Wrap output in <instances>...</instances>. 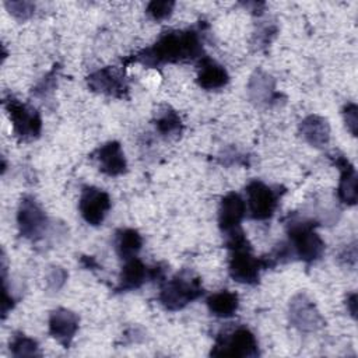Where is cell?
Instances as JSON below:
<instances>
[{
    "label": "cell",
    "instance_id": "cell-1",
    "mask_svg": "<svg viewBox=\"0 0 358 358\" xmlns=\"http://www.w3.org/2000/svg\"><path fill=\"white\" fill-rule=\"evenodd\" d=\"M203 56L200 31L189 28L164 32L154 45L140 50L134 57H131V60L148 67H157L165 63L190 62L201 59Z\"/></svg>",
    "mask_w": 358,
    "mask_h": 358
},
{
    "label": "cell",
    "instance_id": "cell-2",
    "mask_svg": "<svg viewBox=\"0 0 358 358\" xmlns=\"http://www.w3.org/2000/svg\"><path fill=\"white\" fill-rule=\"evenodd\" d=\"M317 221L313 218L294 217L287 222V234L295 257L310 264L324 252V242L315 231Z\"/></svg>",
    "mask_w": 358,
    "mask_h": 358
},
{
    "label": "cell",
    "instance_id": "cell-3",
    "mask_svg": "<svg viewBox=\"0 0 358 358\" xmlns=\"http://www.w3.org/2000/svg\"><path fill=\"white\" fill-rule=\"evenodd\" d=\"M203 294L200 278L189 270H182L162 285L158 299L165 309L179 310Z\"/></svg>",
    "mask_w": 358,
    "mask_h": 358
},
{
    "label": "cell",
    "instance_id": "cell-4",
    "mask_svg": "<svg viewBox=\"0 0 358 358\" xmlns=\"http://www.w3.org/2000/svg\"><path fill=\"white\" fill-rule=\"evenodd\" d=\"M211 357L232 358H256L259 355V344L255 334L245 326L231 333L220 334L210 352Z\"/></svg>",
    "mask_w": 358,
    "mask_h": 358
},
{
    "label": "cell",
    "instance_id": "cell-5",
    "mask_svg": "<svg viewBox=\"0 0 358 358\" xmlns=\"http://www.w3.org/2000/svg\"><path fill=\"white\" fill-rule=\"evenodd\" d=\"M4 106L11 120L13 130L21 141H31L39 137L42 131V119L34 106L13 96L4 99Z\"/></svg>",
    "mask_w": 358,
    "mask_h": 358
},
{
    "label": "cell",
    "instance_id": "cell-6",
    "mask_svg": "<svg viewBox=\"0 0 358 358\" xmlns=\"http://www.w3.org/2000/svg\"><path fill=\"white\" fill-rule=\"evenodd\" d=\"M17 224L20 235L29 241L36 242L45 235L49 221L45 210L34 196L27 194L21 199L17 213Z\"/></svg>",
    "mask_w": 358,
    "mask_h": 358
},
{
    "label": "cell",
    "instance_id": "cell-7",
    "mask_svg": "<svg viewBox=\"0 0 358 358\" xmlns=\"http://www.w3.org/2000/svg\"><path fill=\"white\" fill-rule=\"evenodd\" d=\"M246 196L250 218L263 221L274 214L281 193L262 180H252L246 186Z\"/></svg>",
    "mask_w": 358,
    "mask_h": 358
},
{
    "label": "cell",
    "instance_id": "cell-8",
    "mask_svg": "<svg viewBox=\"0 0 358 358\" xmlns=\"http://www.w3.org/2000/svg\"><path fill=\"white\" fill-rule=\"evenodd\" d=\"M262 259H257L252 253V246H242L231 249L228 271L232 280L241 284L255 285L259 282L260 270H263Z\"/></svg>",
    "mask_w": 358,
    "mask_h": 358
},
{
    "label": "cell",
    "instance_id": "cell-9",
    "mask_svg": "<svg viewBox=\"0 0 358 358\" xmlns=\"http://www.w3.org/2000/svg\"><path fill=\"white\" fill-rule=\"evenodd\" d=\"M289 323L303 333H313L323 327L324 319L317 310L315 302L306 294H296L289 301Z\"/></svg>",
    "mask_w": 358,
    "mask_h": 358
},
{
    "label": "cell",
    "instance_id": "cell-10",
    "mask_svg": "<svg viewBox=\"0 0 358 358\" xmlns=\"http://www.w3.org/2000/svg\"><path fill=\"white\" fill-rule=\"evenodd\" d=\"M80 214L84 221L90 225H101L110 210V197L109 194L95 186H83L80 201H78Z\"/></svg>",
    "mask_w": 358,
    "mask_h": 358
},
{
    "label": "cell",
    "instance_id": "cell-11",
    "mask_svg": "<svg viewBox=\"0 0 358 358\" xmlns=\"http://www.w3.org/2000/svg\"><path fill=\"white\" fill-rule=\"evenodd\" d=\"M87 83L94 92L116 98H123L129 90L123 74L113 67H103L91 73L87 77Z\"/></svg>",
    "mask_w": 358,
    "mask_h": 358
},
{
    "label": "cell",
    "instance_id": "cell-12",
    "mask_svg": "<svg viewBox=\"0 0 358 358\" xmlns=\"http://www.w3.org/2000/svg\"><path fill=\"white\" fill-rule=\"evenodd\" d=\"M78 316L66 308H57L49 315V334L64 348L71 345V341L78 330Z\"/></svg>",
    "mask_w": 358,
    "mask_h": 358
},
{
    "label": "cell",
    "instance_id": "cell-13",
    "mask_svg": "<svg viewBox=\"0 0 358 358\" xmlns=\"http://www.w3.org/2000/svg\"><path fill=\"white\" fill-rule=\"evenodd\" d=\"M248 94L257 106H270L275 103L281 94L275 91V80L262 69H257L249 80Z\"/></svg>",
    "mask_w": 358,
    "mask_h": 358
},
{
    "label": "cell",
    "instance_id": "cell-14",
    "mask_svg": "<svg viewBox=\"0 0 358 358\" xmlns=\"http://www.w3.org/2000/svg\"><path fill=\"white\" fill-rule=\"evenodd\" d=\"M101 172L108 176H119L127 171V161L119 141H108L94 152Z\"/></svg>",
    "mask_w": 358,
    "mask_h": 358
},
{
    "label": "cell",
    "instance_id": "cell-15",
    "mask_svg": "<svg viewBox=\"0 0 358 358\" xmlns=\"http://www.w3.org/2000/svg\"><path fill=\"white\" fill-rule=\"evenodd\" d=\"M246 214V203L239 193L229 192L221 200L218 208V225L222 234L241 227V221Z\"/></svg>",
    "mask_w": 358,
    "mask_h": 358
},
{
    "label": "cell",
    "instance_id": "cell-16",
    "mask_svg": "<svg viewBox=\"0 0 358 358\" xmlns=\"http://www.w3.org/2000/svg\"><path fill=\"white\" fill-rule=\"evenodd\" d=\"M229 81V74L215 60L208 56H203L199 62V73H197V84L207 91H215L224 88Z\"/></svg>",
    "mask_w": 358,
    "mask_h": 358
},
{
    "label": "cell",
    "instance_id": "cell-17",
    "mask_svg": "<svg viewBox=\"0 0 358 358\" xmlns=\"http://www.w3.org/2000/svg\"><path fill=\"white\" fill-rule=\"evenodd\" d=\"M148 280H151V267H147L138 257H131L124 262L119 275L116 292L137 289Z\"/></svg>",
    "mask_w": 358,
    "mask_h": 358
},
{
    "label": "cell",
    "instance_id": "cell-18",
    "mask_svg": "<svg viewBox=\"0 0 358 358\" xmlns=\"http://www.w3.org/2000/svg\"><path fill=\"white\" fill-rule=\"evenodd\" d=\"M299 134L312 147L322 148L330 141V124L319 115H309L299 123Z\"/></svg>",
    "mask_w": 358,
    "mask_h": 358
},
{
    "label": "cell",
    "instance_id": "cell-19",
    "mask_svg": "<svg viewBox=\"0 0 358 358\" xmlns=\"http://www.w3.org/2000/svg\"><path fill=\"white\" fill-rule=\"evenodd\" d=\"M336 166L340 169V183L337 189L338 199L347 206H354L357 203V172L354 165L344 157H333Z\"/></svg>",
    "mask_w": 358,
    "mask_h": 358
},
{
    "label": "cell",
    "instance_id": "cell-20",
    "mask_svg": "<svg viewBox=\"0 0 358 358\" xmlns=\"http://www.w3.org/2000/svg\"><path fill=\"white\" fill-rule=\"evenodd\" d=\"M207 306L214 316L227 319L234 316L235 312L238 310L239 296L232 291L222 289L207 298Z\"/></svg>",
    "mask_w": 358,
    "mask_h": 358
},
{
    "label": "cell",
    "instance_id": "cell-21",
    "mask_svg": "<svg viewBox=\"0 0 358 358\" xmlns=\"http://www.w3.org/2000/svg\"><path fill=\"white\" fill-rule=\"evenodd\" d=\"M141 246H143V238L136 229L124 228L116 232L115 249H116V253L120 256V259H123L124 262L131 257H136Z\"/></svg>",
    "mask_w": 358,
    "mask_h": 358
},
{
    "label": "cell",
    "instance_id": "cell-22",
    "mask_svg": "<svg viewBox=\"0 0 358 358\" xmlns=\"http://www.w3.org/2000/svg\"><path fill=\"white\" fill-rule=\"evenodd\" d=\"M155 127L164 137H172L180 133L182 119L173 109L166 108L165 110L158 113L155 119Z\"/></svg>",
    "mask_w": 358,
    "mask_h": 358
},
{
    "label": "cell",
    "instance_id": "cell-23",
    "mask_svg": "<svg viewBox=\"0 0 358 358\" xmlns=\"http://www.w3.org/2000/svg\"><path fill=\"white\" fill-rule=\"evenodd\" d=\"M10 351L11 355L15 358H22V357H41V350L38 343L25 336L24 333H17L13 340L10 341Z\"/></svg>",
    "mask_w": 358,
    "mask_h": 358
},
{
    "label": "cell",
    "instance_id": "cell-24",
    "mask_svg": "<svg viewBox=\"0 0 358 358\" xmlns=\"http://www.w3.org/2000/svg\"><path fill=\"white\" fill-rule=\"evenodd\" d=\"M67 277H69V274L62 266H57V264L49 266L46 268V273H45V288H46V291L49 294L59 292L63 288V285L66 284Z\"/></svg>",
    "mask_w": 358,
    "mask_h": 358
},
{
    "label": "cell",
    "instance_id": "cell-25",
    "mask_svg": "<svg viewBox=\"0 0 358 358\" xmlns=\"http://www.w3.org/2000/svg\"><path fill=\"white\" fill-rule=\"evenodd\" d=\"M175 7V1L172 0H152L148 3L145 13L155 21H161L168 18Z\"/></svg>",
    "mask_w": 358,
    "mask_h": 358
},
{
    "label": "cell",
    "instance_id": "cell-26",
    "mask_svg": "<svg viewBox=\"0 0 358 358\" xmlns=\"http://www.w3.org/2000/svg\"><path fill=\"white\" fill-rule=\"evenodd\" d=\"M4 4L10 14L22 21L29 18L35 11V4L31 1H6Z\"/></svg>",
    "mask_w": 358,
    "mask_h": 358
},
{
    "label": "cell",
    "instance_id": "cell-27",
    "mask_svg": "<svg viewBox=\"0 0 358 358\" xmlns=\"http://www.w3.org/2000/svg\"><path fill=\"white\" fill-rule=\"evenodd\" d=\"M55 87H56V66L38 83V85L32 90V95L38 98H45L53 92Z\"/></svg>",
    "mask_w": 358,
    "mask_h": 358
},
{
    "label": "cell",
    "instance_id": "cell-28",
    "mask_svg": "<svg viewBox=\"0 0 358 358\" xmlns=\"http://www.w3.org/2000/svg\"><path fill=\"white\" fill-rule=\"evenodd\" d=\"M344 115V122L347 124V129L351 131L352 136H357V129H358V108L355 103L350 102L344 106L343 109Z\"/></svg>",
    "mask_w": 358,
    "mask_h": 358
},
{
    "label": "cell",
    "instance_id": "cell-29",
    "mask_svg": "<svg viewBox=\"0 0 358 358\" xmlns=\"http://www.w3.org/2000/svg\"><path fill=\"white\" fill-rule=\"evenodd\" d=\"M277 32V27L275 25H270V24H264L262 25L260 28H257V32H256V39H257V43L260 46H266L270 43L271 38L275 35Z\"/></svg>",
    "mask_w": 358,
    "mask_h": 358
},
{
    "label": "cell",
    "instance_id": "cell-30",
    "mask_svg": "<svg viewBox=\"0 0 358 358\" xmlns=\"http://www.w3.org/2000/svg\"><path fill=\"white\" fill-rule=\"evenodd\" d=\"M340 260H343L347 266H355V262H357V248H355V243L347 246L338 256Z\"/></svg>",
    "mask_w": 358,
    "mask_h": 358
},
{
    "label": "cell",
    "instance_id": "cell-31",
    "mask_svg": "<svg viewBox=\"0 0 358 358\" xmlns=\"http://www.w3.org/2000/svg\"><path fill=\"white\" fill-rule=\"evenodd\" d=\"M345 305H347V309H348L350 315L355 319L357 317V294L355 292H352L347 296Z\"/></svg>",
    "mask_w": 358,
    "mask_h": 358
}]
</instances>
